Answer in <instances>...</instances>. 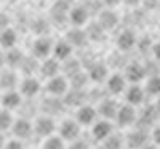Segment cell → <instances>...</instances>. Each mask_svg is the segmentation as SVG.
Segmentation results:
<instances>
[{
	"label": "cell",
	"mask_w": 160,
	"mask_h": 149,
	"mask_svg": "<svg viewBox=\"0 0 160 149\" xmlns=\"http://www.w3.org/2000/svg\"><path fill=\"white\" fill-rule=\"evenodd\" d=\"M55 130H56V124H55V120H53V117H50V116L38 117L37 122L34 124V131L37 133V136H40V138L51 136V135L55 133Z\"/></svg>",
	"instance_id": "obj_1"
},
{
	"label": "cell",
	"mask_w": 160,
	"mask_h": 149,
	"mask_svg": "<svg viewBox=\"0 0 160 149\" xmlns=\"http://www.w3.org/2000/svg\"><path fill=\"white\" fill-rule=\"evenodd\" d=\"M136 119H138V114L135 111V106H130V104L118 106L115 120H117V124L120 127H130L136 122Z\"/></svg>",
	"instance_id": "obj_2"
},
{
	"label": "cell",
	"mask_w": 160,
	"mask_h": 149,
	"mask_svg": "<svg viewBox=\"0 0 160 149\" xmlns=\"http://www.w3.org/2000/svg\"><path fill=\"white\" fill-rule=\"evenodd\" d=\"M78 135H80V124L77 120L68 119L59 125V136L64 141H74L78 138Z\"/></svg>",
	"instance_id": "obj_3"
},
{
	"label": "cell",
	"mask_w": 160,
	"mask_h": 149,
	"mask_svg": "<svg viewBox=\"0 0 160 149\" xmlns=\"http://www.w3.org/2000/svg\"><path fill=\"white\" fill-rule=\"evenodd\" d=\"M22 103V95L15 90H7L3 95H0V106L7 111L18 109Z\"/></svg>",
	"instance_id": "obj_4"
},
{
	"label": "cell",
	"mask_w": 160,
	"mask_h": 149,
	"mask_svg": "<svg viewBox=\"0 0 160 149\" xmlns=\"http://www.w3.org/2000/svg\"><path fill=\"white\" fill-rule=\"evenodd\" d=\"M10 130L16 136V140H26V138H29L31 135L34 133V125L28 119H18V120L13 122V125H11Z\"/></svg>",
	"instance_id": "obj_5"
},
{
	"label": "cell",
	"mask_w": 160,
	"mask_h": 149,
	"mask_svg": "<svg viewBox=\"0 0 160 149\" xmlns=\"http://www.w3.org/2000/svg\"><path fill=\"white\" fill-rule=\"evenodd\" d=\"M98 111L90 104H82L77 109V122L80 125H93L96 122Z\"/></svg>",
	"instance_id": "obj_6"
},
{
	"label": "cell",
	"mask_w": 160,
	"mask_h": 149,
	"mask_svg": "<svg viewBox=\"0 0 160 149\" xmlns=\"http://www.w3.org/2000/svg\"><path fill=\"white\" fill-rule=\"evenodd\" d=\"M112 131H114L112 124H111L109 120L102 119V120L95 122V124H93V127H91V136L95 138L96 141H104L108 136H111Z\"/></svg>",
	"instance_id": "obj_7"
},
{
	"label": "cell",
	"mask_w": 160,
	"mask_h": 149,
	"mask_svg": "<svg viewBox=\"0 0 160 149\" xmlns=\"http://www.w3.org/2000/svg\"><path fill=\"white\" fill-rule=\"evenodd\" d=\"M148 140H149V135L144 128H136L128 133L127 136V144L130 149H141L142 146L148 144Z\"/></svg>",
	"instance_id": "obj_8"
},
{
	"label": "cell",
	"mask_w": 160,
	"mask_h": 149,
	"mask_svg": "<svg viewBox=\"0 0 160 149\" xmlns=\"http://www.w3.org/2000/svg\"><path fill=\"white\" fill-rule=\"evenodd\" d=\"M47 90L51 96L55 98H59V96H64L66 91H68V80L61 75H55L50 79V82L47 85Z\"/></svg>",
	"instance_id": "obj_9"
},
{
	"label": "cell",
	"mask_w": 160,
	"mask_h": 149,
	"mask_svg": "<svg viewBox=\"0 0 160 149\" xmlns=\"http://www.w3.org/2000/svg\"><path fill=\"white\" fill-rule=\"evenodd\" d=\"M53 51V47H51V40L48 37H40L34 42V47H32V53L35 58H47L50 53Z\"/></svg>",
	"instance_id": "obj_10"
},
{
	"label": "cell",
	"mask_w": 160,
	"mask_h": 149,
	"mask_svg": "<svg viewBox=\"0 0 160 149\" xmlns=\"http://www.w3.org/2000/svg\"><path fill=\"white\" fill-rule=\"evenodd\" d=\"M158 119L155 109H154V106H148V107H144L142 112L138 116V124H139V128H148V127H152L155 124V120Z\"/></svg>",
	"instance_id": "obj_11"
},
{
	"label": "cell",
	"mask_w": 160,
	"mask_h": 149,
	"mask_svg": "<svg viewBox=\"0 0 160 149\" xmlns=\"http://www.w3.org/2000/svg\"><path fill=\"white\" fill-rule=\"evenodd\" d=\"M117 111H118L117 101H114V100H109V98H104V100H101V104H99V114H101V116H102L106 120L115 119V116H117Z\"/></svg>",
	"instance_id": "obj_12"
},
{
	"label": "cell",
	"mask_w": 160,
	"mask_h": 149,
	"mask_svg": "<svg viewBox=\"0 0 160 149\" xmlns=\"http://www.w3.org/2000/svg\"><path fill=\"white\" fill-rule=\"evenodd\" d=\"M38 91H40V82L37 79L29 75L28 79H24L21 82V95H22V96L32 98V96H35Z\"/></svg>",
	"instance_id": "obj_13"
},
{
	"label": "cell",
	"mask_w": 160,
	"mask_h": 149,
	"mask_svg": "<svg viewBox=\"0 0 160 149\" xmlns=\"http://www.w3.org/2000/svg\"><path fill=\"white\" fill-rule=\"evenodd\" d=\"M106 77H108V67L101 63H93L88 71V79L96 84H101V82H104Z\"/></svg>",
	"instance_id": "obj_14"
},
{
	"label": "cell",
	"mask_w": 160,
	"mask_h": 149,
	"mask_svg": "<svg viewBox=\"0 0 160 149\" xmlns=\"http://www.w3.org/2000/svg\"><path fill=\"white\" fill-rule=\"evenodd\" d=\"M118 23V16L117 13L112 10H102L99 13V24L104 28V31H109L112 28H115Z\"/></svg>",
	"instance_id": "obj_15"
},
{
	"label": "cell",
	"mask_w": 160,
	"mask_h": 149,
	"mask_svg": "<svg viewBox=\"0 0 160 149\" xmlns=\"http://www.w3.org/2000/svg\"><path fill=\"white\" fill-rule=\"evenodd\" d=\"M136 44V37H135V32H131V31H123V32H120L118 37H117V45L120 50H131L133 47H135Z\"/></svg>",
	"instance_id": "obj_16"
},
{
	"label": "cell",
	"mask_w": 160,
	"mask_h": 149,
	"mask_svg": "<svg viewBox=\"0 0 160 149\" xmlns=\"http://www.w3.org/2000/svg\"><path fill=\"white\" fill-rule=\"evenodd\" d=\"M146 77V71H144V66L138 64V63H131L127 67V79L133 84H138Z\"/></svg>",
	"instance_id": "obj_17"
},
{
	"label": "cell",
	"mask_w": 160,
	"mask_h": 149,
	"mask_svg": "<svg viewBox=\"0 0 160 149\" xmlns=\"http://www.w3.org/2000/svg\"><path fill=\"white\" fill-rule=\"evenodd\" d=\"M16 42H18V35L13 29L7 28L3 31H0V45H2L3 48H7V50L15 48Z\"/></svg>",
	"instance_id": "obj_18"
},
{
	"label": "cell",
	"mask_w": 160,
	"mask_h": 149,
	"mask_svg": "<svg viewBox=\"0 0 160 149\" xmlns=\"http://www.w3.org/2000/svg\"><path fill=\"white\" fill-rule=\"evenodd\" d=\"M127 101L130 106H138L144 101V90L138 85H131L127 90Z\"/></svg>",
	"instance_id": "obj_19"
},
{
	"label": "cell",
	"mask_w": 160,
	"mask_h": 149,
	"mask_svg": "<svg viewBox=\"0 0 160 149\" xmlns=\"http://www.w3.org/2000/svg\"><path fill=\"white\" fill-rule=\"evenodd\" d=\"M87 40H88L87 32L82 31V29H78V28L71 29V31L68 32V42H69L71 45H74V47H83V45L87 44Z\"/></svg>",
	"instance_id": "obj_20"
},
{
	"label": "cell",
	"mask_w": 160,
	"mask_h": 149,
	"mask_svg": "<svg viewBox=\"0 0 160 149\" xmlns=\"http://www.w3.org/2000/svg\"><path fill=\"white\" fill-rule=\"evenodd\" d=\"M125 90V79L120 74H114L108 80V91L112 95H120Z\"/></svg>",
	"instance_id": "obj_21"
},
{
	"label": "cell",
	"mask_w": 160,
	"mask_h": 149,
	"mask_svg": "<svg viewBox=\"0 0 160 149\" xmlns=\"http://www.w3.org/2000/svg\"><path fill=\"white\" fill-rule=\"evenodd\" d=\"M18 84V77L13 71H3L0 74V88H3L5 91L7 90H15Z\"/></svg>",
	"instance_id": "obj_22"
},
{
	"label": "cell",
	"mask_w": 160,
	"mask_h": 149,
	"mask_svg": "<svg viewBox=\"0 0 160 149\" xmlns=\"http://www.w3.org/2000/svg\"><path fill=\"white\" fill-rule=\"evenodd\" d=\"M69 19L72 21V24L75 26H82L87 23L88 19V11L85 7H75L69 11Z\"/></svg>",
	"instance_id": "obj_23"
},
{
	"label": "cell",
	"mask_w": 160,
	"mask_h": 149,
	"mask_svg": "<svg viewBox=\"0 0 160 149\" xmlns=\"http://www.w3.org/2000/svg\"><path fill=\"white\" fill-rule=\"evenodd\" d=\"M58 71H59V63H58V59H47L45 58V61L42 63V66H40V72H42V75H45V77H55V75H58Z\"/></svg>",
	"instance_id": "obj_24"
},
{
	"label": "cell",
	"mask_w": 160,
	"mask_h": 149,
	"mask_svg": "<svg viewBox=\"0 0 160 149\" xmlns=\"http://www.w3.org/2000/svg\"><path fill=\"white\" fill-rule=\"evenodd\" d=\"M53 53H55V59H68L72 55V45L69 42H58L53 48Z\"/></svg>",
	"instance_id": "obj_25"
},
{
	"label": "cell",
	"mask_w": 160,
	"mask_h": 149,
	"mask_svg": "<svg viewBox=\"0 0 160 149\" xmlns=\"http://www.w3.org/2000/svg\"><path fill=\"white\" fill-rule=\"evenodd\" d=\"M68 11H69V3L64 2V0H58L56 5L53 7V18L58 23H62L68 18Z\"/></svg>",
	"instance_id": "obj_26"
},
{
	"label": "cell",
	"mask_w": 160,
	"mask_h": 149,
	"mask_svg": "<svg viewBox=\"0 0 160 149\" xmlns=\"http://www.w3.org/2000/svg\"><path fill=\"white\" fill-rule=\"evenodd\" d=\"M104 35H106V31H104V28L99 23H91L88 26L87 37L90 40H93V42H101V40L104 39Z\"/></svg>",
	"instance_id": "obj_27"
},
{
	"label": "cell",
	"mask_w": 160,
	"mask_h": 149,
	"mask_svg": "<svg viewBox=\"0 0 160 149\" xmlns=\"http://www.w3.org/2000/svg\"><path fill=\"white\" fill-rule=\"evenodd\" d=\"M64 96H66L64 103L66 104H71V106H82L83 104V100H85L83 91L82 90H77V88H72L71 91H66Z\"/></svg>",
	"instance_id": "obj_28"
},
{
	"label": "cell",
	"mask_w": 160,
	"mask_h": 149,
	"mask_svg": "<svg viewBox=\"0 0 160 149\" xmlns=\"http://www.w3.org/2000/svg\"><path fill=\"white\" fill-rule=\"evenodd\" d=\"M22 59H24V55L16 48H10V51L7 53V56H5V63L10 67H19Z\"/></svg>",
	"instance_id": "obj_29"
},
{
	"label": "cell",
	"mask_w": 160,
	"mask_h": 149,
	"mask_svg": "<svg viewBox=\"0 0 160 149\" xmlns=\"http://www.w3.org/2000/svg\"><path fill=\"white\" fill-rule=\"evenodd\" d=\"M43 107H45L47 116H53V114H56V112L62 111L64 103H61V101H59L58 98H55V96H51L50 100H47V101H45Z\"/></svg>",
	"instance_id": "obj_30"
},
{
	"label": "cell",
	"mask_w": 160,
	"mask_h": 149,
	"mask_svg": "<svg viewBox=\"0 0 160 149\" xmlns=\"http://www.w3.org/2000/svg\"><path fill=\"white\" fill-rule=\"evenodd\" d=\"M31 28H32V31H34L37 35H40V37L50 32V24H48V21H47V19H43V18L35 19V21L32 23Z\"/></svg>",
	"instance_id": "obj_31"
},
{
	"label": "cell",
	"mask_w": 160,
	"mask_h": 149,
	"mask_svg": "<svg viewBox=\"0 0 160 149\" xmlns=\"http://www.w3.org/2000/svg\"><path fill=\"white\" fill-rule=\"evenodd\" d=\"M13 117H11V112L10 111H7V109H0V131H7V130H10L11 128V125H13Z\"/></svg>",
	"instance_id": "obj_32"
},
{
	"label": "cell",
	"mask_w": 160,
	"mask_h": 149,
	"mask_svg": "<svg viewBox=\"0 0 160 149\" xmlns=\"http://www.w3.org/2000/svg\"><path fill=\"white\" fill-rule=\"evenodd\" d=\"M42 149H66V144H64V140L61 136H53L51 135V136L45 138Z\"/></svg>",
	"instance_id": "obj_33"
},
{
	"label": "cell",
	"mask_w": 160,
	"mask_h": 149,
	"mask_svg": "<svg viewBox=\"0 0 160 149\" xmlns=\"http://www.w3.org/2000/svg\"><path fill=\"white\" fill-rule=\"evenodd\" d=\"M69 80H71V87H72V88L83 90V87H85V85H87V82H88V75H87V74H83L82 71H80V72L74 74L72 77H69Z\"/></svg>",
	"instance_id": "obj_34"
},
{
	"label": "cell",
	"mask_w": 160,
	"mask_h": 149,
	"mask_svg": "<svg viewBox=\"0 0 160 149\" xmlns=\"http://www.w3.org/2000/svg\"><path fill=\"white\" fill-rule=\"evenodd\" d=\"M146 90L152 96H160V75H152L146 84Z\"/></svg>",
	"instance_id": "obj_35"
},
{
	"label": "cell",
	"mask_w": 160,
	"mask_h": 149,
	"mask_svg": "<svg viewBox=\"0 0 160 149\" xmlns=\"http://www.w3.org/2000/svg\"><path fill=\"white\" fill-rule=\"evenodd\" d=\"M102 149H122V138L112 133L102 141Z\"/></svg>",
	"instance_id": "obj_36"
},
{
	"label": "cell",
	"mask_w": 160,
	"mask_h": 149,
	"mask_svg": "<svg viewBox=\"0 0 160 149\" xmlns=\"http://www.w3.org/2000/svg\"><path fill=\"white\" fill-rule=\"evenodd\" d=\"M80 71H82V67H80V63L77 59H69V58L66 59V63H64V72H66L68 77H72L74 74H77Z\"/></svg>",
	"instance_id": "obj_37"
},
{
	"label": "cell",
	"mask_w": 160,
	"mask_h": 149,
	"mask_svg": "<svg viewBox=\"0 0 160 149\" xmlns=\"http://www.w3.org/2000/svg\"><path fill=\"white\" fill-rule=\"evenodd\" d=\"M19 67L24 71V74L31 75V74L37 69V63H35V59H32V58H26V56H24V59H22V63H21Z\"/></svg>",
	"instance_id": "obj_38"
},
{
	"label": "cell",
	"mask_w": 160,
	"mask_h": 149,
	"mask_svg": "<svg viewBox=\"0 0 160 149\" xmlns=\"http://www.w3.org/2000/svg\"><path fill=\"white\" fill-rule=\"evenodd\" d=\"M152 42H151V39L149 37H142L139 42H138V48H139V51L141 53H148V51H151L152 50Z\"/></svg>",
	"instance_id": "obj_39"
},
{
	"label": "cell",
	"mask_w": 160,
	"mask_h": 149,
	"mask_svg": "<svg viewBox=\"0 0 160 149\" xmlns=\"http://www.w3.org/2000/svg\"><path fill=\"white\" fill-rule=\"evenodd\" d=\"M144 71L148 75H158V64L155 61H146L144 64Z\"/></svg>",
	"instance_id": "obj_40"
},
{
	"label": "cell",
	"mask_w": 160,
	"mask_h": 149,
	"mask_svg": "<svg viewBox=\"0 0 160 149\" xmlns=\"http://www.w3.org/2000/svg\"><path fill=\"white\" fill-rule=\"evenodd\" d=\"M3 149H24V144L21 140H10L5 143V147Z\"/></svg>",
	"instance_id": "obj_41"
},
{
	"label": "cell",
	"mask_w": 160,
	"mask_h": 149,
	"mask_svg": "<svg viewBox=\"0 0 160 149\" xmlns=\"http://www.w3.org/2000/svg\"><path fill=\"white\" fill-rule=\"evenodd\" d=\"M66 149H88V144L87 141H82V140H74Z\"/></svg>",
	"instance_id": "obj_42"
},
{
	"label": "cell",
	"mask_w": 160,
	"mask_h": 149,
	"mask_svg": "<svg viewBox=\"0 0 160 149\" xmlns=\"http://www.w3.org/2000/svg\"><path fill=\"white\" fill-rule=\"evenodd\" d=\"M10 26V18L7 15H3V13H0V31L7 29Z\"/></svg>",
	"instance_id": "obj_43"
},
{
	"label": "cell",
	"mask_w": 160,
	"mask_h": 149,
	"mask_svg": "<svg viewBox=\"0 0 160 149\" xmlns=\"http://www.w3.org/2000/svg\"><path fill=\"white\" fill-rule=\"evenodd\" d=\"M152 140L155 143V146H160V125H157L152 131Z\"/></svg>",
	"instance_id": "obj_44"
},
{
	"label": "cell",
	"mask_w": 160,
	"mask_h": 149,
	"mask_svg": "<svg viewBox=\"0 0 160 149\" xmlns=\"http://www.w3.org/2000/svg\"><path fill=\"white\" fill-rule=\"evenodd\" d=\"M144 3H146V7H148V8L155 10V8L160 7V0H144Z\"/></svg>",
	"instance_id": "obj_45"
},
{
	"label": "cell",
	"mask_w": 160,
	"mask_h": 149,
	"mask_svg": "<svg viewBox=\"0 0 160 149\" xmlns=\"http://www.w3.org/2000/svg\"><path fill=\"white\" fill-rule=\"evenodd\" d=\"M152 51H154V56H155V59H157V61H160V44L154 45V47H152Z\"/></svg>",
	"instance_id": "obj_46"
},
{
	"label": "cell",
	"mask_w": 160,
	"mask_h": 149,
	"mask_svg": "<svg viewBox=\"0 0 160 149\" xmlns=\"http://www.w3.org/2000/svg\"><path fill=\"white\" fill-rule=\"evenodd\" d=\"M118 2H120V0H102V5H106V7H115Z\"/></svg>",
	"instance_id": "obj_47"
},
{
	"label": "cell",
	"mask_w": 160,
	"mask_h": 149,
	"mask_svg": "<svg viewBox=\"0 0 160 149\" xmlns=\"http://www.w3.org/2000/svg\"><path fill=\"white\" fill-rule=\"evenodd\" d=\"M139 2H141V0H125V3L130 5V7H136Z\"/></svg>",
	"instance_id": "obj_48"
},
{
	"label": "cell",
	"mask_w": 160,
	"mask_h": 149,
	"mask_svg": "<svg viewBox=\"0 0 160 149\" xmlns=\"http://www.w3.org/2000/svg\"><path fill=\"white\" fill-rule=\"evenodd\" d=\"M154 109H155V112H157V116L160 117V96H158V100H157V103L154 104Z\"/></svg>",
	"instance_id": "obj_49"
},
{
	"label": "cell",
	"mask_w": 160,
	"mask_h": 149,
	"mask_svg": "<svg viewBox=\"0 0 160 149\" xmlns=\"http://www.w3.org/2000/svg\"><path fill=\"white\" fill-rule=\"evenodd\" d=\"M5 143H7V141H5V136H3V133L0 131V149L5 147Z\"/></svg>",
	"instance_id": "obj_50"
},
{
	"label": "cell",
	"mask_w": 160,
	"mask_h": 149,
	"mask_svg": "<svg viewBox=\"0 0 160 149\" xmlns=\"http://www.w3.org/2000/svg\"><path fill=\"white\" fill-rule=\"evenodd\" d=\"M141 149H157V146H152V144H146V146H142Z\"/></svg>",
	"instance_id": "obj_51"
},
{
	"label": "cell",
	"mask_w": 160,
	"mask_h": 149,
	"mask_svg": "<svg viewBox=\"0 0 160 149\" xmlns=\"http://www.w3.org/2000/svg\"><path fill=\"white\" fill-rule=\"evenodd\" d=\"M3 63H5V56L2 55V53H0V67L3 66Z\"/></svg>",
	"instance_id": "obj_52"
}]
</instances>
